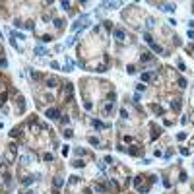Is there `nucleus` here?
Returning <instances> with one entry per match:
<instances>
[{"mask_svg": "<svg viewBox=\"0 0 194 194\" xmlns=\"http://www.w3.org/2000/svg\"><path fill=\"white\" fill-rule=\"evenodd\" d=\"M47 114H49L51 118H58V111H56V109H49V113H47Z\"/></svg>", "mask_w": 194, "mask_h": 194, "instance_id": "obj_1", "label": "nucleus"}, {"mask_svg": "<svg viewBox=\"0 0 194 194\" xmlns=\"http://www.w3.org/2000/svg\"><path fill=\"white\" fill-rule=\"evenodd\" d=\"M163 10H165V12H173V10H175V6H173V4H165Z\"/></svg>", "mask_w": 194, "mask_h": 194, "instance_id": "obj_2", "label": "nucleus"}, {"mask_svg": "<svg viewBox=\"0 0 194 194\" xmlns=\"http://www.w3.org/2000/svg\"><path fill=\"white\" fill-rule=\"evenodd\" d=\"M114 35H116L118 39H122V37H124V31H122V29H116V31H114Z\"/></svg>", "mask_w": 194, "mask_h": 194, "instance_id": "obj_3", "label": "nucleus"}]
</instances>
